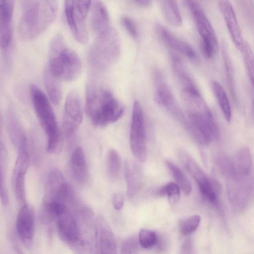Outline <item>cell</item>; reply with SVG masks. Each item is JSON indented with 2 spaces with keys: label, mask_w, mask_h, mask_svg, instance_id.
Segmentation results:
<instances>
[{
  "label": "cell",
  "mask_w": 254,
  "mask_h": 254,
  "mask_svg": "<svg viewBox=\"0 0 254 254\" xmlns=\"http://www.w3.org/2000/svg\"><path fill=\"white\" fill-rule=\"evenodd\" d=\"M7 126L12 144L18 152L28 151L26 136L15 113L9 109L7 116Z\"/></svg>",
  "instance_id": "e0dca14e"
},
{
  "label": "cell",
  "mask_w": 254,
  "mask_h": 254,
  "mask_svg": "<svg viewBox=\"0 0 254 254\" xmlns=\"http://www.w3.org/2000/svg\"><path fill=\"white\" fill-rule=\"evenodd\" d=\"M157 236L156 233L147 229L140 230L138 240L140 246L144 249H150L156 244Z\"/></svg>",
  "instance_id": "1f68e13d"
},
{
  "label": "cell",
  "mask_w": 254,
  "mask_h": 254,
  "mask_svg": "<svg viewBox=\"0 0 254 254\" xmlns=\"http://www.w3.org/2000/svg\"><path fill=\"white\" fill-rule=\"evenodd\" d=\"M60 80L54 76L47 68L44 74L45 87L51 102L58 105L62 97Z\"/></svg>",
  "instance_id": "484cf974"
},
{
  "label": "cell",
  "mask_w": 254,
  "mask_h": 254,
  "mask_svg": "<svg viewBox=\"0 0 254 254\" xmlns=\"http://www.w3.org/2000/svg\"><path fill=\"white\" fill-rule=\"evenodd\" d=\"M16 229L22 243L26 248H29L34 235L35 216L32 208L26 202L22 204L18 212Z\"/></svg>",
  "instance_id": "5bb4252c"
},
{
  "label": "cell",
  "mask_w": 254,
  "mask_h": 254,
  "mask_svg": "<svg viewBox=\"0 0 254 254\" xmlns=\"http://www.w3.org/2000/svg\"><path fill=\"white\" fill-rule=\"evenodd\" d=\"M153 81L155 99L157 103L187 129L188 125L187 117L178 104L163 74L158 69L154 72Z\"/></svg>",
  "instance_id": "52a82bcc"
},
{
  "label": "cell",
  "mask_w": 254,
  "mask_h": 254,
  "mask_svg": "<svg viewBox=\"0 0 254 254\" xmlns=\"http://www.w3.org/2000/svg\"><path fill=\"white\" fill-rule=\"evenodd\" d=\"M129 143L135 158L140 162L147 158L146 133L143 109L138 101L132 107Z\"/></svg>",
  "instance_id": "ba28073f"
},
{
  "label": "cell",
  "mask_w": 254,
  "mask_h": 254,
  "mask_svg": "<svg viewBox=\"0 0 254 254\" xmlns=\"http://www.w3.org/2000/svg\"><path fill=\"white\" fill-rule=\"evenodd\" d=\"M182 98L187 109L189 133L201 145L218 140L220 137L219 127L201 94H187Z\"/></svg>",
  "instance_id": "6da1fadb"
},
{
  "label": "cell",
  "mask_w": 254,
  "mask_h": 254,
  "mask_svg": "<svg viewBox=\"0 0 254 254\" xmlns=\"http://www.w3.org/2000/svg\"><path fill=\"white\" fill-rule=\"evenodd\" d=\"M166 164L180 188L186 195L190 194L191 191V186L183 172L175 164L169 161H166Z\"/></svg>",
  "instance_id": "83f0119b"
},
{
  "label": "cell",
  "mask_w": 254,
  "mask_h": 254,
  "mask_svg": "<svg viewBox=\"0 0 254 254\" xmlns=\"http://www.w3.org/2000/svg\"><path fill=\"white\" fill-rule=\"evenodd\" d=\"M138 5L143 7H148L151 3V0H133Z\"/></svg>",
  "instance_id": "60d3db41"
},
{
  "label": "cell",
  "mask_w": 254,
  "mask_h": 254,
  "mask_svg": "<svg viewBox=\"0 0 254 254\" xmlns=\"http://www.w3.org/2000/svg\"><path fill=\"white\" fill-rule=\"evenodd\" d=\"M82 118L80 96L76 90H72L66 98L64 107L63 130L65 136H71L75 133Z\"/></svg>",
  "instance_id": "9c48e42d"
},
{
  "label": "cell",
  "mask_w": 254,
  "mask_h": 254,
  "mask_svg": "<svg viewBox=\"0 0 254 254\" xmlns=\"http://www.w3.org/2000/svg\"><path fill=\"white\" fill-rule=\"evenodd\" d=\"M30 94L36 114L47 137V151L56 153L60 149V133L49 99L41 89L33 84L30 86Z\"/></svg>",
  "instance_id": "5b68a950"
},
{
  "label": "cell",
  "mask_w": 254,
  "mask_h": 254,
  "mask_svg": "<svg viewBox=\"0 0 254 254\" xmlns=\"http://www.w3.org/2000/svg\"><path fill=\"white\" fill-rule=\"evenodd\" d=\"M158 0L167 22L173 26H181L182 18L177 0Z\"/></svg>",
  "instance_id": "603a6c76"
},
{
  "label": "cell",
  "mask_w": 254,
  "mask_h": 254,
  "mask_svg": "<svg viewBox=\"0 0 254 254\" xmlns=\"http://www.w3.org/2000/svg\"><path fill=\"white\" fill-rule=\"evenodd\" d=\"M121 22L128 33L134 39L138 36V31L134 21L127 16H124L121 19Z\"/></svg>",
  "instance_id": "74e56055"
},
{
  "label": "cell",
  "mask_w": 254,
  "mask_h": 254,
  "mask_svg": "<svg viewBox=\"0 0 254 254\" xmlns=\"http://www.w3.org/2000/svg\"><path fill=\"white\" fill-rule=\"evenodd\" d=\"M212 88L225 120L230 122L232 118V110L229 99L222 85L217 81L212 82Z\"/></svg>",
  "instance_id": "d4e9b609"
},
{
  "label": "cell",
  "mask_w": 254,
  "mask_h": 254,
  "mask_svg": "<svg viewBox=\"0 0 254 254\" xmlns=\"http://www.w3.org/2000/svg\"><path fill=\"white\" fill-rule=\"evenodd\" d=\"M170 58L173 71L182 86V90L198 88L180 57L172 52Z\"/></svg>",
  "instance_id": "44dd1931"
},
{
  "label": "cell",
  "mask_w": 254,
  "mask_h": 254,
  "mask_svg": "<svg viewBox=\"0 0 254 254\" xmlns=\"http://www.w3.org/2000/svg\"><path fill=\"white\" fill-rule=\"evenodd\" d=\"M95 251L96 254H116V242L113 231L106 219L102 216L95 223Z\"/></svg>",
  "instance_id": "8fae6325"
},
{
  "label": "cell",
  "mask_w": 254,
  "mask_h": 254,
  "mask_svg": "<svg viewBox=\"0 0 254 254\" xmlns=\"http://www.w3.org/2000/svg\"><path fill=\"white\" fill-rule=\"evenodd\" d=\"M48 59V70L60 80L71 81L80 74V59L75 51L66 47L61 33L57 34L52 40Z\"/></svg>",
  "instance_id": "3957f363"
},
{
  "label": "cell",
  "mask_w": 254,
  "mask_h": 254,
  "mask_svg": "<svg viewBox=\"0 0 254 254\" xmlns=\"http://www.w3.org/2000/svg\"><path fill=\"white\" fill-rule=\"evenodd\" d=\"M218 7L236 48L242 52L244 41L233 7L229 0H218Z\"/></svg>",
  "instance_id": "9a60e30c"
},
{
  "label": "cell",
  "mask_w": 254,
  "mask_h": 254,
  "mask_svg": "<svg viewBox=\"0 0 254 254\" xmlns=\"http://www.w3.org/2000/svg\"><path fill=\"white\" fill-rule=\"evenodd\" d=\"M180 156L185 168L197 184L202 195L210 202H215L216 194L205 173L195 160L186 152L181 151Z\"/></svg>",
  "instance_id": "7c38bea8"
},
{
  "label": "cell",
  "mask_w": 254,
  "mask_h": 254,
  "mask_svg": "<svg viewBox=\"0 0 254 254\" xmlns=\"http://www.w3.org/2000/svg\"><path fill=\"white\" fill-rule=\"evenodd\" d=\"M159 194L167 196L170 202L174 204L179 200L180 188L176 183H169L159 190Z\"/></svg>",
  "instance_id": "4dcf8cb0"
},
{
  "label": "cell",
  "mask_w": 254,
  "mask_h": 254,
  "mask_svg": "<svg viewBox=\"0 0 254 254\" xmlns=\"http://www.w3.org/2000/svg\"><path fill=\"white\" fill-rule=\"evenodd\" d=\"M192 251V244L190 240H186L183 244L181 248V253L183 254L191 253Z\"/></svg>",
  "instance_id": "ab89813d"
},
{
  "label": "cell",
  "mask_w": 254,
  "mask_h": 254,
  "mask_svg": "<svg viewBox=\"0 0 254 254\" xmlns=\"http://www.w3.org/2000/svg\"><path fill=\"white\" fill-rule=\"evenodd\" d=\"M200 220L201 217L198 215H193L182 220L179 225L181 233L184 235L191 234L197 228Z\"/></svg>",
  "instance_id": "d6a6232c"
},
{
  "label": "cell",
  "mask_w": 254,
  "mask_h": 254,
  "mask_svg": "<svg viewBox=\"0 0 254 254\" xmlns=\"http://www.w3.org/2000/svg\"><path fill=\"white\" fill-rule=\"evenodd\" d=\"M140 244L138 238L132 237L125 240L121 247V253L123 254H131L137 252Z\"/></svg>",
  "instance_id": "e575fe53"
},
{
  "label": "cell",
  "mask_w": 254,
  "mask_h": 254,
  "mask_svg": "<svg viewBox=\"0 0 254 254\" xmlns=\"http://www.w3.org/2000/svg\"><path fill=\"white\" fill-rule=\"evenodd\" d=\"M155 29L158 36L169 48L183 54L191 61H197L196 53L189 43L176 36L161 24H157Z\"/></svg>",
  "instance_id": "2e32d148"
},
{
  "label": "cell",
  "mask_w": 254,
  "mask_h": 254,
  "mask_svg": "<svg viewBox=\"0 0 254 254\" xmlns=\"http://www.w3.org/2000/svg\"><path fill=\"white\" fill-rule=\"evenodd\" d=\"M6 166L0 165V199L3 206H6L9 201L8 193L5 184Z\"/></svg>",
  "instance_id": "8d00e7d4"
},
{
  "label": "cell",
  "mask_w": 254,
  "mask_h": 254,
  "mask_svg": "<svg viewBox=\"0 0 254 254\" xmlns=\"http://www.w3.org/2000/svg\"><path fill=\"white\" fill-rule=\"evenodd\" d=\"M56 220L60 237L72 250L79 240V233L75 218L67 207L65 206Z\"/></svg>",
  "instance_id": "4fadbf2b"
},
{
  "label": "cell",
  "mask_w": 254,
  "mask_h": 254,
  "mask_svg": "<svg viewBox=\"0 0 254 254\" xmlns=\"http://www.w3.org/2000/svg\"><path fill=\"white\" fill-rule=\"evenodd\" d=\"M236 167L239 173L248 175L252 168L251 153L248 147L242 148L236 157Z\"/></svg>",
  "instance_id": "f1b7e54d"
},
{
  "label": "cell",
  "mask_w": 254,
  "mask_h": 254,
  "mask_svg": "<svg viewBox=\"0 0 254 254\" xmlns=\"http://www.w3.org/2000/svg\"><path fill=\"white\" fill-rule=\"evenodd\" d=\"M57 0L36 1L26 7L19 24V32L25 40L37 38L51 25L56 18Z\"/></svg>",
  "instance_id": "277c9868"
},
{
  "label": "cell",
  "mask_w": 254,
  "mask_h": 254,
  "mask_svg": "<svg viewBox=\"0 0 254 254\" xmlns=\"http://www.w3.org/2000/svg\"><path fill=\"white\" fill-rule=\"evenodd\" d=\"M194 20L201 37V43L209 44L218 47V40L214 30L201 7L195 0H185Z\"/></svg>",
  "instance_id": "30bf717a"
},
{
  "label": "cell",
  "mask_w": 254,
  "mask_h": 254,
  "mask_svg": "<svg viewBox=\"0 0 254 254\" xmlns=\"http://www.w3.org/2000/svg\"><path fill=\"white\" fill-rule=\"evenodd\" d=\"M121 166L120 156L118 152L114 149H110L107 156L106 168L109 178L115 181L119 178Z\"/></svg>",
  "instance_id": "4316f807"
},
{
  "label": "cell",
  "mask_w": 254,
  "mask_h": 254,
  "mask_svg": "<svg viewBox=\"0 0 254 254\" xmlns=\"http://www.w3.org/2000/svg\"><path fill=\"white\" fill-rule=\"evenodd\" d=\"M125 176L127 185V195L132 198L137 192L140 186V174L137 165L128 160L125 163Z\"/></svg>",
  "instance_id": "7402d4cb"
},
{
  "label": "cell",
  "mask_w": 254,
  "mask_h": 254,
  "mask_svg": "<svg viewBox=\"0 0 254 254\" xmlns=\"http://www.w3.org/2000/svg\"><path fill=\"white\" fill-rule=\"evenodd\" d=\"M90 7L91 27L98 35L109 27V13L101 0H92Z\"/></svg>",
  "instance_id": "d6986e66"
},
{
  "label": "cell",
  "mask_w": 254,
  "mask_h": 254,
  "mask_svg": "<svg viewBox=\"0 0 254 254\" xmlns=\"http://www.w3.org/2000/svg\"><path fill=\"white\" fill-rule=\"evenodd\" d=\"M30 163L16 159L13 170L12 182L17 200L22 204L26 202L25 176Z\"/></svg>",
  "instance_id": "ac0fdd59"
},
{
  "label": "cell",
  "mask_w": 254,
  "mask_h": 254,
  "mask_svg": "<svg viewBox=\"0 0 254 254\" xmlns=\"http://www.w3.org/2000/svg\"><path fill=\"white\" fill-rule=\"evenodd\" d=\"M121 51L119 34L116 29L109 27L97 35L89 51V60L94 67L104 70L116 63Z\"/></svg>",
  "instance_id": "8992f818"
},
{
  "label": "cell",
  "mask_w": 254,
  "mask_h": 254,
  "mask_svg": "<svg viewBox=\"0 0 254 254\" xmlns=\"http://www.w3.org/2000/svg\"><path fill=\"white\" fill-rule=\"evenodd\" d=\"M85 109L91 123L98 127L117 122L125 112L124 105L110 91L95 84L87 88Z\"/></svg>",
  "instance_id": "7a4b0ae2"
},
{
  "label": "cell",
  "mask_w": 254,
  "mask_h": 254,
  "mask_svg": "<svg viewBox=\"0 0 254 254\" xmlns=\"http://www.w3.org/2000/svg\"><path fill=\"white\" fill-rule=\"evenodd\" d=\"M242 52L243 54L245 64L250 78L251 85L253 86L254 83V54L253 50L247 41H244Z\"/></svg>",
  "instance_id": "f546056e"
},
{
  "label": "cell",
  "mask_w": 254,
  "mask_h": 254,
  "mask_svg": "<svg viewBox=\"0 0 254 254\" xmlns=\"http://www.w3.org/2000/svg\"><path fill=\"white\" fill-rule=\"evenodd\" d=\"M64 8L66 21L73 35L75 31L74 0H64Z\"/></svg>",
  "instance_id": "d590c367"
},
{
  "label": "cell",
  "mask_w": 254,
  "mask_h": 254,
  "mask_svg": "<svg viewBox=\"0 0 254 254\" xmlns=\"http://www.w3.org/2000/svg\"><path fill=\"white\" fill-rule=\"evenodd\" d=\"M70 167L75 181L79 184L85 183L88 177V168L81 147H78L73 151L70 159Z\"/></svg>",
  "instance_id": "ffe728a7"
},
{
  "label": "cell",
  "mask_w": 254,
  "mask_h": 254,
  "mask_svg": "<svg viewBox=\"0 0 254 254\" xmlns=\"http://www.w3.org/2000/svg\"><path fill=\"white\" fill-rule=\"evenodd\" d=\"M112 202L114 207L117 210H121L124 203V198L121 193H115L112 199Z\"/></svg>",
  "instance_id": "f35d334b"
},
{
  "label": "cell",
  "mask_w": 254,
  "mask_h": 254,
  "mask_svg": "<svg viewBox=\"0 0 254 254\" xmlns=\"http://www.w3.org/2000/svg\"><path fill=\"white\" fill-rule=\"evenodd\" d=\"M92 0H74V17L86 20Z\"/></svg>",
  "instance_id": "836d02e7"
},
{
  "label": "cell",
  "mask_w": 254,
  "mask_h": 254,
  "mask_svg": "<svg viewBox=\"0 0 254 254\" xmlns=\"http://www.w3.org/2000/svg\"><path fill=\"white\" fill-rule=\"evenodd\" d=\"M222 56L224 65L227 83L232 98L237 104L238 97L236 88V84L233 64L230 57L227 43L223 42L221 45Z\"/></svg>",
  "instance_id": "cb8c5ba5"
}]
</instances>
